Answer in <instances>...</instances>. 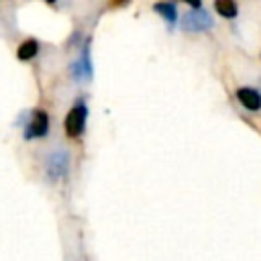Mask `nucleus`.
Instances as JSON below:
<instances>
[{
  "label": "nucleus",
  "instance_id": "obj_7",
  "mask_svg": "<svg viewBox=\"0 0 261 261\" xmlns=\"http://www.w3.org/2000/svg\"><path fill=\"white\" fill-rule=\"evenodd\" d=\"M65 167H67V155L57 153V155L51 157V161H49V173H51V177L63 175L65 173Z\"/></svg>",
  "mask_w": 261,
  "mask_h": 261
},
{
  "label": "nucleus",
  "instance_id": "obj_5",
  "mask_svg": "<svg viewBox=\"0 0 261 261\" xmlns=\"http://www.w3.org/2000/svg\"><path fill=\"white\" fill-rule=\"evenodd\" d=\"M155 12L169 24V27H173L175 22H177V8H175V4L173 2H167V0H163V2H157L155 6Z\"/></svg>",
  "mask_w": 261,
  "mask_h": 261
},
{
  "label": "nucleus",
  "instance_id": "obj_6",
  "mask_svg": "<svg viewBox=\"0 0 261 261\" xmlns=\"http://www.w3.org/2000/svg\"><path fill=\"white\" fill-rule=\"evenodd\" d=\"M214 8L222 18H228V20H232L239 14V6L234 0H214Z\"/></svg>",
  "mask_w": 261,
  "mask_h": 261
},
{
  "label": "nucleus",
  "instance_id": "obj_9",
  "mask_svg": "<svg viewBox=\"0 0 261 261\" xmlns=\"http://www.w3.org/2000/svg\"><path fill=\"white\" fill-rule=\"evenodd\" d=\"M186 4H190L192 8H202V0H184Z\"/></svg>",
  "mask_w": 261,
  "mask_h": 261
},
{
  "label": "nucleus",
  "instance_id": "obj_1",
  "mask_svg": "<svg viewBox=\"0 0 261 261\" xmlns=\"http://www.w3.org/2000/svg\"><path fill=\"white\" fill-rule=\"evenodd\" d=\"M212 16L204 8H192L184 18H181V29L188 33H202L212 29Z\"/></svg>",
  "mask_w": 261,
  "mask_h": 261
},
{
  "label": "nucleus",
  "instance_id": "obj_3",
  "mask_svg": "<svg viewBox=\"0 0 261 261\" xmlns=\"http://www.w3.org/2000/svg\"><path fill=\"white\" fill-rule=\"evenodd\" d=\"M49 130V116L45 110H35L31 116V122L27 126V139L31 137H43Z\"/></svg>",
  "mask_w": 261,
  "mask_h": 261
},
{
  "label": "nucleus",
  "instance_id": "obj_2",
  "mask_svg": "<svg viewBox=\"0 0 261 261\" xmlns=\"http://www.w3.org/2000/svg\"><path fill=\"white\" fill-rule=\"evenodd\" d=\"M84 124H86V106L75 104L65 116V133L69 137H77L84 130Z\"/></svg>",
  "mask_w": 261,
  "mask_h": 261
},
{
  "label": "nucleus",
  "instance_id": "obj_10",
  "mask_svg": "<svg viewBox=\"0 0 261 261\" xmlns=\"http://www.w3.org/2000/svg\"><path fill=\"white\" fill-rule=\"evenodd\" d=\"M47 2H55V0H47Z\"/></svg>",
  "mask_w": 261,
  "mask_h": 261
},
{
  "label": "nucleus",
  "instance_id": "obj_4",
  "mask_svg": "<svg viewBox=\"0 0 261 261\" xmlns=\"http://www.w3.org/2000/svg\"><path fill=\"white\" fill-rule=\"evenodd\" d=\"M237 100H239L249 112L261 110V94H259V90H255V88H249V86L239 88V90H237Z\"/></svg>",
  "mask_w": 261,
  "mask_h": 261
},
{
  "label": "nucleus",
  "instance_id": "obj_8",
  "mask_svg": "<svg viewBox=\"0 0 261 261\" xmlns=\"http://www.w3.org/2000/svg\"><path fill=\"white\" fill-rule=\"evenodd\" d=\"M37 51H39V43H37L35 39H27V41L18 47L16 55H18V59L27 61V59H33V57L37 55Z\"/></svg>",
  "mask_w": 261,
  "mask_h": 261
}]
</instances>
